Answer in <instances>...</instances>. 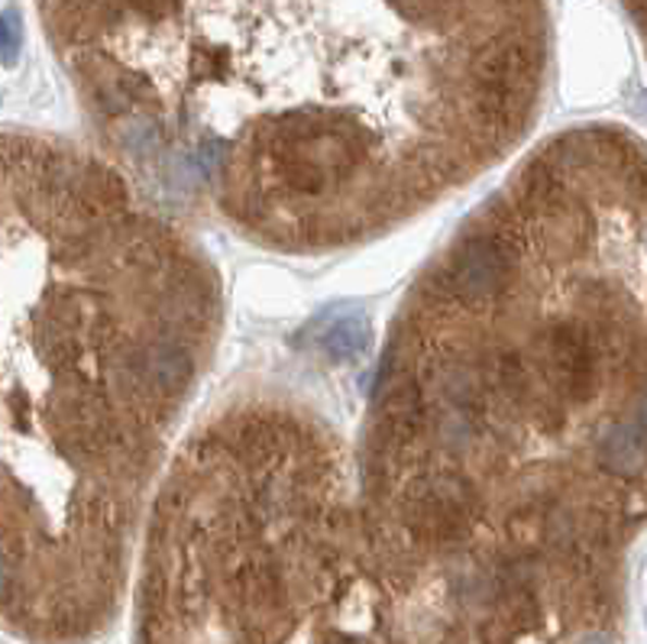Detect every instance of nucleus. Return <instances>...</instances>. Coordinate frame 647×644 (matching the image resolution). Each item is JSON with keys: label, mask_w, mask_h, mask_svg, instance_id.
<instances>
[{"label": "nucleus", "mask_w": 647, "mask_h": 644, "mask_svg": "<svg viewBox=\"0 0 647 644\" xmlns=\"http://www.w3.org/2000/svg\"><path fill=\"white\" fill-rule=\"evenodd\" d=\"M515 253L499 237H470L450 257L447 282L453 295L466 305L493 301L512 278Z\"/></svg>", "instance_id": "1"}, {"label": "nucleus", "mask_w": 647, "mask_h": 644, "mask_svg": "<svg viewBox=\"0 0 647 644\" xmlns=\"http://www.w3.org/2000/svg\"><path fill=\"white\" fill-rule=\"evenodd\" d=\"M547 363L553 380L573 398H586L593 392V350L580 327L557 324L547 334Z\"/></svg>", "instance_id": "2"}, {"label": "nucleus", "mask_w": 647, "mask_h": 644, "mask_svg": "<svg viewBox=\"0 0 647 644\" xmlns=\"http://www.w3.org/2000/svg\"><path fill=\"white\" fill-rule=\"evenodd\" d=\"M311 327H318L314 344L321 354H327L331 360H353L363 357L370 350L373 340V327L370 318L363 311H340V314H321Z\"/></svg>", "instance_id": "3"}, {"label": "nucleus", "mask_w": 647, "mask_h": 644, "mask_svg": "<svg viewBox=\"0 0 647 644\" xmlns=\"http://www.w3.org/2000/svg\"><path fill=\"white\" fill-rule=\"evenodd\" d=\"M599 457H602L606 470H612L619 476H635L647 463V437L632 424H619L602 437Z\"/></svg>", "instance_id": "4"}, {"label": "nucleus", "mask_w": 647, "mask_h": 644, "mask_svg": "<svg viewBox=\"0 0 647 644\" xmlns=\"http://www.w3.org/2000/svg\"><path fill=\"white\" fill-rule=\"evenodd\" d=\"M383 418H386V428L395 437H411L418 428H421V418H424V401H421V388L414 383H398L386 395V405H383Z\"/></svg>", "instance_id": "5"}, {"label": "nucleus", "mask_w": 647, "mask_h": 644, "mask_svg": "<svg viewBox=\"0 0 647 644\" xmlns=\"http://www.w3.org/2000/svg\"><path fill=\"white\" fill-rule=\"evenodd\" d=\"M191 370H195L191 357L178 347H159L149 354V376L162 392H178V388L188 386Z\"/></svg>", "instance_id": "6"}, {"label": "nucleus", "mask_w": 647, "mask_h": 644, "mask_svg": "<svg viewBox=\"0 0 647 644\" xmlns=\"http://www.w3.org/2000/svg\"><path fill=\"white\" fill-rule=\"evenodd\" d=\"M20 42H23L20 16L13 10L0 13V65H13L20 59Z\"/></svg>", "instance_id": "7"}, {"label": "nucleus", "mask_w": 647, "mask_h": 644, "mask_svg": "<svg viewBox=\"0 0 647 644\" xmlns=\"http://www.w3.org/2000/svg\"><path fill=\"white\" fill-rule=\"evenodd\" d=\"M638 431L647 437V398L642 401V408H638Z\"/></svg>", "instance_id": "8"}, {"label": "nucleus", "mask_w": 647, "mask_h": 644, "mask_svg": "<svg viewBox=\"0 0 647 644\" xmlns=\"http://www.w3.org/2000/svg\"><path fill=\"white\" fill-rule=\"evenodd\" d=\"M580 644H609V639L606 635H586Z\"/></svg>", "instance_id": "9"}, {"label": "nucleus", "mask_w": 647, "mask_h": 644, "mask_svg": "<svg viewBox=\"0 0 647 644\" xmlns=\"http://www.w3.org/2000/svg\"><path fill=\"white\" fill-rule=\"evenodd\" d=\"M340 644H353V642H340Z\"/></svg>", "instance_id": "10"}]
</instances>
